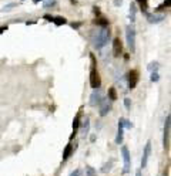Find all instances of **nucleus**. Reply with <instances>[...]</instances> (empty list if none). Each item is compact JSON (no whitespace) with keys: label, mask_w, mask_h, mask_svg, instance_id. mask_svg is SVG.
Here are the masks:
<instances>
[{"label":"nucleus","mask_w":171,"mask_h":176,"mask_svg":"<svg viewBox=\"0 0 171 176\" xmlns=\"http://www.w3.org/2000/svg\"><path fill=\"white\" fill-rule=\"evenodd\" d=\"M26 24H27V26H29V24H36V21H26Z\"/></svg>","instance_id":"obj_35"},{"label":"nucleus","mask_w":171,"mask_h":176,"mask_svg":"<svg viewBox=\"0 0 171 176\" xmlns=\"http://www.w3.org/2000/svg\"><path fill=\"white\" fill-rule=\"evenodd\" d=\"M98 105H100V116H106L108 112H110L111 104H110V101H108V98L107 100H101Z\"/></svg>","instance_id":"obj_7"},{"label":"nucleus","mask_w":171,"mask_h":176,"mask_svg":"<svg viewBox=\"0 0 171 176\" xmlns=\"http://www.w3.org/2000/svg\"><path fill=\"white\" fill-rule=\"evenodd\" d=\"M158 67H160V64H158L157 61H151V63L147 65V68H148V71H151V73H157Z\"/></svg>","instance_id":"obj_17"},{"label":"nucleus","mask_w":171,"mask_h":176,"mask_svg":"<svg viewBox=\"0 0 171 176\" xmlns=\"http://www.w3.org/2000/svg\"><path fill=\"white\" fill-rule=\"evenodd\" d=\"M40 2H43V0H33V3H40Z\"/></svg>","instance_id":"obj_37"},{"label":"nucleus","mask_w":171,"mask_h":176,"mask_svg":"<svg viewBox=\"0 0 171 176\" xmlns=\"http://www.w3.org/2000/svg\"><path fill=\"white\" fill-rule=\"evenodd\" d=\"M56 4V0H43V7L44 9H49V7L54 6Z\"/></svg>","instance_id":"obj_22"},{"label":"nucleus","mask_w":171,"mask_h":176,"mask_svg":"<svg viewBox=\"0 0 171 176\" xmlns=\"http://www.w3.org/2000/svg\"><path fill=\"white\" fill-rule=\"evenodd\" d=\"M87 175H88V176H93V175H94V170H93V168H90V166H88V168H87Z\"/></svg>","instance_id":"obj_28"},{"label":"nucleus","mask_w":171,"mask_h":176,"mask_svg":"<svg viewBox=\"0 0 171 176\" xmlns=\"http://www.w3.org/2000/svg\"><path fill=\"white\" fill-rule=\"evenodd\" d=\"M128 77H130V78H128V85H130V90H134L135 85H137V83H138V71H135V70L130 71Z\"/></svg>","instance_id":"obj_8"},{"label":"nucleus","mask_w":171,"mask_h":176,"mask_svg":"<svg viewBox=\"0 0 171 176\" xmlns=\"http://www.w3.org/2000/svg\"><path fill=\"white\" fill-rule=\"evenodd\" d=\"M71 27H73V29H77V27H80V23H73Z\"/></svg>","instance_id":"obj_33"},{"label":"nucleus","mask_w":171,"mask_h":176,"mask_svg":"<svg viewBox=\"0 0 171 176\" xmlns=\"http://www.w3.org/2000/svg\"><path fill=\"white\" fill-rule=\"evenodd\" d=\"M108 100H110V101H116V100H117V93H116V88H108Z\"/></svg>","instance_id":"obj_19"},{"label":"nucleus","mask_w":171,"mask_h":176,"mask_svg":"<svg viewBox=\"0 0 171 176\" xmlns=\"http://www.w3.org/2000/svg\"><path fill=\"white\" fill-rule=\"evenodd\" d=\"M114 4H117V6L118 4H121V0H114Z\"/></svg>","instance_id":"obj_34"},{"label":"nucleus","mask_w":171,"mask_h":176,"mask_svg":"<svg viewBox=\"0 0 171 176\" xmlns=\"http://www.w3.org/2000/svg\"><path fill=\"white\" fill-rule=\"evenodd\" d=\"M80 118H81V110L77 115L74 116V120H73V135L70 136V139L74 138V135H76V132H77V129H78V126H80Z\"/></svg>","instance_id":"obj_11"},{"label":"nucleus","mask_w":171,"mask_h":176,"mask_svg":"<svg viewBox=\"0 0 171 176\" xmlns=\"http://www.w3.org/2000/svg\"><path fill=\"white\" fill-rule=\"evenodd\" d=\"M124 105H126L127 110H130V100H128V98H126V100H124Z\"/></svg>","instance_id":"obj_29"},{"label":"nucleus","mask_w":171,"mask_h":176,"mask_svg":"<svg viewBox=\"0 0 171 176\" xmlns=\"http://www.w3.org/2000/svg\"><path fill=\"white\" fill-rule=\"evenodd\" d=\"M101 100H103V98H101V93L98 90H94V93L91 94V97H90V105L91 106L98 105Z\"/></svg>","instance_id":"obj_10"},{"label":"nucleus","mask_w":171,"mask_h":176,"mask_svg":"<svg viewBox=\"0 0 171 176\" xmlns=\"http://www.w3.org/2000/svg\"><path fill=\"white\" fill-rule=\"evenodd\" d=\"M165 19L164 14H147V20L150 23H160Z\"/></svg>","instance_id":"obj_12"},{"label":"nucleus","mask_w":171,"mask_h":176,"mask_svg":"<svg viewBox=\"0 0 171 176\" xmlns=\"http://www.w3.org/2000/svg\"><path fill=\"white\" fill-rule=\"evenodd\" d=\"M44 19H46L47 21H53V17H51V16H49V14H46V16H44Z\"/></svg>","instance_id":"obj_31"},{"label":"nucleus","mask_w":171,"mask_h":176,"mask_svg":"<svg viewBox=\"0 0 171 176\" xmlns=\"http://www.w3.org/2000/svg\"><path fill=\"white\" fill-rule=\"evenodd\" d=\"M108 38H110V31H108L106 27H103L97 33V37H96V40H94V47H96L97 50L103 48V47L108 43Z\"/></svg>","instance_id":"obj_2"},{"label":"nucleus","mask_w":171,"mask_h":176,"mask_svg":"<svg viewBox=\"0 0 171 176\" xmlns=\"http://www.w3.org/2000/svg\"><path fill=\"white\" fill-rule=\"evenodd\" d=\"M150 80L153 81V83H157L158 80H160V75H158V73H151V77Z\"/></svg>","instance_id":"obj_25"},{"label":"nucleus","mask_w":171,"mask_h":176,"mask_svg":"<svg viewBox=\"0 0 171 176\" xmlns=\"http://www.w3.org/2000/svg\"><path fill=\"white\" fill-rule=\"evenodd\" d=\"M111 166H113V162L106 163V165L101 168V172H108V170H111Z\"/></svg>","instance_id":"obj_24"},{"label":"nucleus","mask_w":171,"mask_h":176,"mask_svg":"<svg viewBox=\"0 0 171 176\" xmlns=\"http://www.w3.org/2000/svg\"><path fill=\"white\" fill-rule=\"evenodd\" d=\"M96 24L103 26V27H107L108 26V20H106V19H97V20H96Z\"/></svg>","instance_id":"obj_23"},{"label":"nucleus","mask_w":171,"mask_h":176,"mask_svg":"<svg viewBox=\"0 0 171 176\" xmlns=\"http://www.w3.org/2000/svg\"><path fill=\"white\" fill-rule=\"evenodd\" d=\"M170 129H171V116L167 115L164 124V138H163V145H164V149L167 151L170 148Z\"/></svg>","instance_id":"obj_3"},{"label":"nucleus","mask_w":171,"mask_h":176,"mask_svg":"<svg viewBox=\"0 0 171 176\" xmlns=\"http://www.w3.org/2000/svg\"><path fill=\"white\" fill-rule=\"evenodd\" d=\"M90 60H91V70H90V85L91 88L97 90L98 87L101 84V80H100V75H98L97 70H96V57L91 54L90 56Z\"/></svg>","instance_id":"obj_1"},{"label":"nucleus","mask_w":171,"mask_h":176,"mask_svg":"<svg viewBox=\"0 0 171 176\" xmlns=\"http://www.w3.org/2000/svg\"><path fill=\"white\" fill-rule=\"evenodd\" d=\"M126 37H127V44H128V47H130V50L134 51L135 50V30H134V27H131V26L127 27Z\"/></svg>","instance_id":"obj_4"},{"label":"nucleus","mask_w":171,"mask_h":176,"mask_svg":"<svg viewBox=\"0 0 171 176\" xmlns=\"http://www.w3.org/2000/svg\"><path fill=\"white\" fill-rule=\"evenodd\" d=\"M150 153H151V142L148 141L145 143V148H144V152H143V159H141V168H145L148 163V158H150Z\"/></svg>","instance_id":"obj_6"},{"label":"nucleus","mask_w":171,"mask_h":176,"mask_svg":"<svg viewBox=\"0 0 171 176\" xmlns=\"http://www.w3.org/2000/svg\"><path fill=\"white\" fill-rule=\"evenodd\" d=\"M135 11H137V9H135V3H133V4H131V10H130L131 23H133V21H135Z\"/></svg>","instance_id":"obj_21"},{"label":"nucleus","mask_w":171,"mask_h":176,"mask_svg":"<svg viewBox=\"0 0 171 176\" xmlns=\"http://www.w3.org/2000/svg\"><path fill=\"white\" fill-rule=\"evenodd\" d=\"M135 176H143L141 175V170H137V172H135Z\"/></svg>","instance_id":"obj_36"},{"label":"nucleus","mask_w":171,"mask_h":176,"mask_svg":"<svg viewBox=\"0 0 171 176\" xmlns=\"http://www.w3.org/2000/svg\"><path fill=\"white\" fill-rule=\"evenodd\" d=\"M123 53V44H121L120 38H114L113 41V54L114 57H120Z\"/></svg>","instance_id":"obj_9"},{"label":"nucleus","mask_w":171,"mask_h":176,"mask_svg":"<svg viewBox=\"0 0 171 176\" xmlns=\"http://www.w3.org/2000/svg\"><path fill=\"white\" fill-rule=\"evenodd\" d=\"M123 135H124V129L118 126V132H117V138H116V143L120 145V143L123 142Z\"/></svg>","instance_id":"obj_18"},{"label":"nucleus","mask_w":171,"mask_h":176,"mask_svg":"<svg viewBox=\"0 0 171 176\" xmlns=\"http://www.w3.org/2000/svg\"><path fill=\"white\" fill-rule=\"evenodd\" d=\"M6 30H7V26H2L0 27V34L3 33V31H6Z\"/></svg>","instance_id":"obj_32"},{"label":"nucleus","mask_w":171,"mask_h":176,"mask_svg":"<svg viewBox=\"0 0 171 176\" xmlns=\"http://www.w3.org/2000/svg\"><path fill=\"white\" fill-rule=\"evenodd\" d=\"M53 23L56 24V26H63V24L67 23V20L61 16H57V17H53Z\"/></svg>","instance_id":"obj_16"},{"label":"nucleus","mask_w":171,"mask_h":176,"mask_svg":"<svg viewBox=\"0 0 171 176\" xmlns=\"http://www.w3.org/2000/svg\"><path fill=\"white\" fill-rule=\"evenodd\" d=\"M16 6H17L16 3H10V4H7V6H4L2 9V11H9V10H12V7H16Z\"/></svg>","instance_id":"obj_26"},{"label":"nucleus","mask_w":171,"mask_h":176,"mask_svg":"<svg viewBox=\"0 0 171 176\" xmlns=\"http://www.w3.org/2000/svg\"><path fill=\"white\" fill-rule=\"evenodd\" d=\"M71 152H73V145H71V143H69V145L66 146L64 152H63V160H67L69 158H70Z\"/></svg>","instance_id":"obj_13"},{"label":"nucleus","mask_w":171,"mask_h":176,"mask_svg":"<svg viewBox=\"0 0 171 176\" xmlns=\"http://www.w3.org/2000/svg\"><path fill=\"white\" fill-rule=\"evenodd\" d=\"M168 6H170V0H165L164 4H163V6H160L158 9H163V7H168Z\"/></svg>","instance_id":"obj_30"},{"label":"nucleus","mask_w":171,"mask_h":176,"mask_svg":"<svg viewBox=\"0 0 171 176\" xmlns=\"http://www.w3.org/2000/svg\"><path fill=\"white\" fill-rule=\"evenodd\" d=\"M88 129H90V121L86 118V121H84L83 125H81V131H80V132L84 133V135H87V133H88Z\"/></svg>","instance_id":"obj_15"},{"label":"nucleus","mask_w":171,"mask_h":176,"mask_svg":"<svg viewBox=\"0 0 171 176\" xmlns=\"http://www.w3.org/2000/svg\"><path fill=\"white\" fill-rule=\"evenodd\" d=\"M137 3H138V6H140V9L143 11H147V9H148V3H147V0H137Z\"/></svg>","instance_id":"obj_20"},{"label":"nucleus","mask_w":171,"mask_h":176,"mask_svg":"<svg viewBox=\"0 0 171 176\" xmlns=\"http://www.w3.org/2000/svg\"><path fill=\"white\" fill-rule=\"evenodd\" d=\"M118 126L124 129V128H131L133 124H131L128 120H126V118H120V120H118Z\"/></svg>","instance_id":"obj_14"},{"label":"nucleus","mask_w":171,"mask_h":176,"mask_svg":"<svg viewBox=\"0 0 171 176\" xmlns=\"http://www.w3.org/2000/svg\"><path fill=\"white\" fill-rule=\"evenodd\" d=\"M80 175H81V172H80L78 169H76L74 172H71V173H70V176H80Z\"/></svg>","instance_id":"obj_27"},{"label":"nucleus","mask_w":171,"mask_h":176,"mask_svg":"<svg viewBox=\"0 0 171 176\" xmlns=\"http://www.w3.org/2000/svg\"><path fill=\"white\" fill-rule=\"evenodd\" d=\"M121 155H123V160H124V169H123V172L127 173L130 170V152H128L127 146L121 148Z\"/></svg>","instance_id":"obj_5"}]
</instances>
